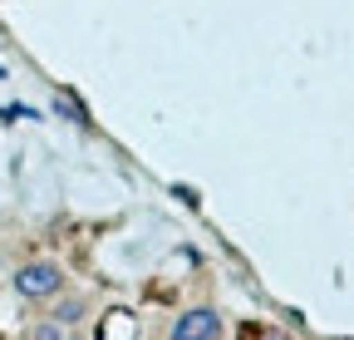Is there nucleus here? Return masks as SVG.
Returning a JSON list of instances; mask_svg holds the SVG:
<instances>
[{
	"label": "nucleus",
	"instance_id": "obj_2",
	"mask_svg": "<svg viewBox=\"0 0 354 340\" xmlns=\"http://www.w3.org/2000/svg\"><path fill=\"white\" fill-rule=\"evenodd\" d=\"M172 340H221V316L212 306H192L172 321Z\"/></svg>",
	"mask_w": 354,
	"mask_h": 340
},
{
	"label": "nucleus",
	"instance_id": "obj_1",
	"mask_svg": "<svg viewBox=\"0 0 354 340\" xmlns=\"http://www.w3.org/2000/svg\"><path fill=\"white\" fill-rule=\"evenodd\" d=\"M15 291L25 296V301H50V296L64 291V271L55 262H25L15 271Z\"/></svg>",
	"mask_w": 354,
	"mask_h": 340
},
{
	"label": "nucleus",
	"instance_id": "obj_4",
	"mask_svg": "<svg viewBox=\"0 0 354 340\" xmlns=\"http://www.w3.org/2000/svg\"><path fill=\"white\" fill-rule=\"evenodd\" d=\"M35 340H64V325H59L55 316H50V321H39V325H35Z\"/></svg>",
	"mask_w": 354,
	"mask_h": 340
},
{
	"label": "nucleus",
	"instance_id": "obj_3",
	"mask_svg": "<svg viewBox=\"0 0 354 340\" xmlns=\"http://www.w3.org/2000/svg\"><path fill=\"white\" fill-rule=\"evenodd\" d=\"M50 316H55L59 325H79V321L88 316V306H84V296H64V301H59V306H55Z\"/></svg>",
	"mask_w": 354,
	"mask_h": 340
}]
</instances>
